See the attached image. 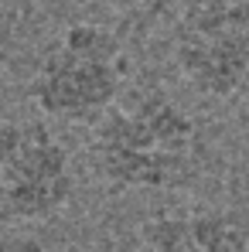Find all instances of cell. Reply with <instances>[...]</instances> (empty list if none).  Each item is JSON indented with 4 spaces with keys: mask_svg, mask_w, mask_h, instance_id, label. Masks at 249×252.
I'll return each instance as SVG.
<instances>
[{
    "mask_svg": "<svg viewBox=\"0 0 249 252\" xmlns=\"http://www.w3.org/2000/svg\"><path fill=\"white\" fill-rule=\"evenodd\" d=\"M140 252H249V225L225 208L178 205L143 221Z\"/></svg>",
    "mask_w": 249,
    "mask_h": 252,
    "instance_id": "cell-5",
    "label": "cell"
},
{
    "mask_svg": "<svg viewBox=\"0 0 249 252\" xmlns=\"http://www.w3.org/2000/svg\"><path fill=\"white\" fill-rule=\"evenodd\" d=\"M171 58L184 85L205 99L229 102L249 92V0H184Z\"/></svg>",
    "mask_w": 249,
    "mask_h": 252,
    "instance_id": "cell-4",
    "label": "cell"
},
{
    "mask_svg": "<svg viewBox=\"0 0 249 252\" xmlns=\"http://www.w3.org/2000/svg\"><path fill=\"white\" fill-rule=\"evenodd\" d=\"M0 252H55V249L44 246L41 239H31V235H3Z\"/></svg>",
    "mask_w": 249,
    "mask_h": 252,
    "instance_id": "cell-6",
    "label": "cell"
},
{
    "mask_svg": "<svg viewBox=\"0 0 249 252\" xmlns=\"http://www.w3.org/2000/svg\"><path fill=\"white\" fill-rule=\"evenodd\" d=\"M75 198L72 150L44 120H0V225H41Z\"/></svg>",
    "mask_w": 249,
    "mask_h": 252,
    "instance_id": "cell-3",
    "label": "cell"
},
{
    "mask_svg": "<svg viewBox=\"0 0 249 252\" xmlns=\"http://www.w3.org/2000/svg\"><path fill=\"white\" fill-rule=\"evenodd\" d=\"M198 120L164 89L123 95L89 129V167L109 191H171L195 177Z\"/></svg>",
    "mask_w": 249,
    "mask_h": 252,
    "instance_id": "cell-1",
    "label": "cell"
},
{
    "mask_svg": "<svg viewBox=\"0 0 249 252\" xmlns=\"http://www.w3.org/2000/svg\"><path fill=\"white\" fill-rule=\"evenodd\" d=\"M126 82L130 58L123 38L106 24L79 21L41 55L28 99L44 120L96 126L126 95Z\"/></svg>",
    "mask_w": 249,
    "mask_h": 252,
    "instance_id": "cell-2",
    "label": "cell"
}]
</instances>
